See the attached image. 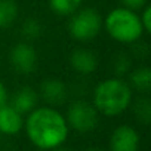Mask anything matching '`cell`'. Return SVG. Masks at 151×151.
I'll use <instances>...</instances> for the list:
<instances>
[{
    "label": "cell",
    "mask_w": 151,
    "mask_h": 151,
    "mask_svg": "<svg viewBox=\"0 0 151 151\" xmlns=\"http://www.w3.org/2000/svg\"><path fill=\"white\" fill-rule=\"evenodd\" d=\"M50 151H71V150H68V148H64L62 145H59V147H56V148H53V150H50Z\"/></svg>",
    "instance_id": "obj_21"
},
{
    "label": "cell",
    "mask_w": 151,
    "mask_h": 151,
    "mask_svg": "<svg viewBox=\"0 0 151 151\" xmlns=\"http://www.w3.org/2000/svg\"><path fill=\"white\" fill-rule=\"evenodd\" d=\"M28 139L40 150H53L68 138V123L53 107H36L24 122Z\"/></svg>",
    "instance_id": "obj_1"
},
{
    "label": "cell",
    "mask_w": 151,
    "mask_h": 151,
    "mask_svg": "<svg viewBox=\"0 0 151 151\" xmlns=\"http://www.w3.org/2000/svg\"><path fill=\"white\" fill-rule=\"evenodd\" d=\"M86 151H102V150H99V148H89V150H86Z\"/></svg>",
    "instance_id": "obj_22"
},
{
    "label": "cell",
    "mask_w": 151,
    "mask_h": 151,
    "mask_svg": "<svg viewBox=\"0 0 151 151\" xmlns=\"http://www.w3.org/2000/svg\"><path fill=\"white\" fill-rule=\"evenodd\" d=\"M129 86L141 93H148L151 91V70L150 67H138L129 74Z\"/></svg>",
    "instance_id": "obj_12"
},
{
    "label": "cell",
    "mask_w": 151,
    "mask_h": 151,
    "mask_svg": "<svg viewBox=\"0 0 151 151\" xmlns=\"http://www.w3.org/2000/svg\"><path fill=\"white\" fill-rule=\"evenodd\" d=\"M39 102V93L30 88V86H24L21 89H18L14 96H12V102L11 105L21 114H28L31 110H34L37 107Z\"/></svg>",
    "instance_id": "obj_11"
},
{
    "label": "cell",
    "mask_w": 151,
    "mask_h": 151,
    "mask_svg": "<svg viewBox=\"0 0 151 151\" xmlns=\"http://www.w3.org/2000/svg\"><path fill=\"white\" fill-rule=\"evenodd\" d=\"M92 104L102 116H119L132 104V88L122 77L105 79L95 86Z\"/></svg>",
    "instance_id": "obj_2"
},
{
    "label": "cell",
    "mask_w": 151,
    "mask_h": 151,
    "mask_svg": "<svg viewBox=\"0 0 151 151\" xmlns=\"http://www.w3.org/2000/svg\"><path fill=\"white\" fill-rule=\"evenodd\" d=\"M70 65L77 74L89 76L98 68V58L93 50L86 47H77L70 55Z\"/></svg>",
    "instance_id": "obj_9"
},
{
    "label": "cell",
    "mask_w": 151,
    "mask_h": 151,
    "mask_svg": "<svg viewBox=\"0 0 151 151\" xmlns=\"http://www.w3.org/2000/svg\"><path fill=\"white\" fill-rule=\"evenodd\" d=\"M139 19H141L144 33H145V34L151 33V6L147 5V6L142 8V12H141V15H139Z\"/></svg>",
    "instance_id": "obj_18"
},
{
    "label": "cell",
    "mask_w": 151,
    "mask_h": 151,
    "mask_svg": "<svg viewBox=\"0 0 151 151\" xmlns=\"http://www.w3.org/2000/svg\"><path fill=\"white\" fill-rule=\"evenodd\" d=\"M83 0H49V8L53 14L61 17H70L79 11Z\"/></svg>",
    "instance_id": "obj_14"
},
{
    "label": "cell",
    "mask_w": 151,
    "mask_h": 151,
    "mask_svg": "<svg viewBox=\"0 0 151 151\" xmlns=\"http://www.w3.org/2000/svg\"><path fill=\"white\" fill-rule=\"evenodd\" d=\"M98 116L99 113L96 111L92 102L76 101L68 107L65 120L68 123V127L77 130L80 133H88L96 127Z\"/></svg>",
    "instance_id": "obj_5"
},
{
    "label": "cell",
    "mask_w": 151,
    "mask_h": 151,
    "mask_svg": "<svg viewBox=\"0 0 151 151\" xmlns=\"http://www.w3.org/2000/svg\"><path fill=\"white\" fill-rule=\"evenodd\" d=\"M11 62L17 73L24 74V76L31 74L36 70L37 62H39L37 52L31 45L25 42L17 43L11 50Z\"/></svg>",
    "instance_id": "obj_6"
},
{
    "label": "cell",
    "mask_w": 151,
    "mask_h": 151,
    "mask_svg": "<svg viewBox=\"0 0 151 151\" xmlns=\"http://www.w3.org/2000/svg\"><path fill=\"white\" fill-rule=\"evenodd\" d=\"M6 104H8V91H6V86L0 82V108Z\"/></svg>",
    "instance_id": "obj_20"
},
{
    "label": "cell",
    "mask_w": 151,
    "mask_h": 151,
    "mask_svg": "<svg viewBox=\"0 0 151 151\" xmlns=\"http://www.w3.org/2000/svg\"><path fill=\"white\" fill-rule=\"evenodd\" d=\"M21 31H22V36H24L27 40H36V39H39V37L42 36L43 27H42V24H40L39 19H36V18H28V19L24 21Z\"/></svg>",
    "instance_id": "obj_16"
},
{
    "label": "cell",
    "mask_w": 151,
    "mask_h": 151,
    "mask_svg": "<svg viewBox=\"0 0 151 151\" xmlns=\"http://www.w3.org/2000/svg\"><path fill=\"white\" fill-rule=\"evenodd\" d=\"M129 68H130V61L127 59L126 55H120V56L116 58L114 71H116V74L119 76V77H122V76H124L126 73H129Z\"/></svg>",
    "instance_id": "obj_17"
},
{
    "label": "cell",
    "mask_w": 151,
    "mask_h": 151,
    "mask_svg": "<svg viewBox=\"0 0 151 151\" xmlns=\"http://www.w3.org/2000/svg\"><path fill=\"white\" fill-rule=\"evenodd\" d=\"M24 127L22 114L18 113L11 104H6L0 108V133L17 135Z\"/></svg>",
    "instance_id": "obj_10"
},
{
    "label": "cell",
    "mask_w": 151,
    "mask_h": 151,
    "mask_svg": "<svg viewBox=\"0 0 151 151\" xmlns=\"http://www.w3.org/2000/svg\"><path fill=\"white\" fill-rule=\"evenodd\" d=\"M139 148V133L136 129L127 124L116 127L110 138L111 151H138Z\"/></svg>",
    "instance_id": "obj_7"
},
{
    "label": "cell",
    "mask_w": 151,
    "mask_h": 151,
    "mask_svg": "<svg viewBox=\"0 0 151 151\" xmlns=\"http://www.w3.org/2000/svg\"><path fill=\"white\" fill-rule=\"evenodd\" d=\"M70 17L71 19L68 22V31L77 42H91L102 30V17L96 9H79Z\"/></svg>",
    "instance_id": "obj_4"
},
{
    "label": "cell",
    "mask_w": 151,
    "mask_h": 151,
    "mask_svg": "<svg viewBox=\"0 0 151 151\" xmlns=\"http://www.w3.org/2000/svg\"><path fill=\"white\" fill-rule=\"evenodd\" d=\"M102 25L113 40L124 45L135 43L142 37V34H145L136 11L124 6L110 11L105 21H102Z\"/></svg>",
    "instance_id": "obj_3"
},
{
    "label": "cell",
    "mask_w": 151,
    "mask_h": 151,
    "mask_svg": "<svg viewBox=\"0 0 151 151\" xmlns=\"http://www.w3.org/2000/svg\"><path fill=\"white\" fill-rule=\"evenodd\" d=\"M40 96L50 107L61 105L68 98V88H67V85L62 80L50 77V79H46V80L42 82V85H40Z\"/></svg>",
    "instance_id": "obj_8"
},
{
    "label": "cell",
    "mask_w": 151,
    "mask_h": 151,
    "mask_svg": "<svg viewBox=\"0 0 151 151\" xmlns=\"http://www.w3.org/2000/svg\"><path fill=\"white\" fill-rule=\"evenodd\" d=\"M19 8L15 0H0V28H9L15 24Z\"/></svg>",
    "instance_id": "obj_13"
},
{
    "label": "cell",
    "mask_w": 151,
    "mask_h": 151,
    "mask_svg": "<svg viewBox=\"0 0 151 151\" xmlns=\"http://www.w3.org/2000/svg\"><path fill=\"white\" fill-rule=\"evenodd\" d=\"M122 5L127 9H132V11H139L142 9L144 6H147V2L148 0H120Z\"/></svg>",
    "instance_id": "obj_19"
},
{
    "label": "cell",
    "mask_w": 151,
    "mask_h": 151,
    "mask_svg": "<svg viewBox=\"0 0 151 151\" xmlns=\"http://www.w3.org/2000/svg\"><path fill=\"white\" fill-rule=\"evenodd\" d=\"M133 113L138 122L148 124L151 122V101L148 96H141L133 102Z\"/></svg>",
    "instance_id": "obj_15"
}]
</instances>
